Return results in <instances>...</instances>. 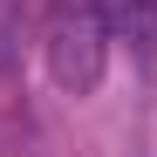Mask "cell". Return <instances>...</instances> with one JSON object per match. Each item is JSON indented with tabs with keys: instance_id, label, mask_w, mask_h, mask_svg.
Here are the masks:
<instances>
[{
	"instance_id": "7a4b0ae2",
	"label": "cell",
	"mask_w": 157,
	"mask_h": 157,
	"mask_svg": "<svg viewBox=\"0 0 157 157\" xmlns=\"http://www.w3.org/2000/svg\"><path fill=\"white\" fill-rule=\"evenodd\" d=\"M102 7H109V28L130 34L144 55L157 48V0H102Z\"/></svg>"
},
{
	"instance_id": "6da1fadb",
	"label": "cell",
	"mask_w": 157,
	"mask_h": 157,
	"mask_svg": "<svg viewBox=\"0 0 157 157\" xmlns=\"http://www.w3.org/2000/svg\"><path fill=\"white\" fill-rule=\"evenodd\" d=\"M109 55V7L102 0H55L48 7V75L68 96H89Z\"/></svg>"
}]
</instances>
